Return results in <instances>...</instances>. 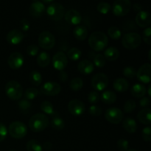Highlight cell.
Here are the masks:
<instances>
[{"label":"cell","mask_w":151,"mask_h":151,"mask_svg":"<svg viewBox=\"0 0 151 151\" xmlns=\"http://www.w3.org/2000/svg\"><path fill=\"white\" fill-rule=\"evenodd\" d=\"M9 151H16V150H9Z\"/></svg>","instance_id":"obj_59"},{"label":"cell","mask_w":151,"mask_h":151,"mask_svg":"<svg viewBox=\"0 0 151 151\" xmlns=\"http://www.w3.org/2000/svg\"><path fill=\"white\" fill-rule=\"evenodd\" d=\"M142 5L139 3H136V4H134V10H135L136 12H138L139 13V12H140L141 10H142Z\"/></svg>","instance_id":"obj_52"},{"label":"cell","mask_w":151,"mask_h":151,"mask_svg":"<svg viewBox=\"0 0 151 151\" xmlns=\"http://www.w3.org/2000/svg\"><path fill=\"white\" fill-rule=\"evenodd\" d=\"M83 80L80 78H75L71 80L69 83V87L72 91H78L83 88Z\"/></svg>","instance_id":"obj_32"},{"label":"cell","mask_w":151,"mask_h":151,"mask_svg":"<svg viewBox=\"0 0 151 151\" xmlns=\"http://www.w3.org/2000/svg\"><path fill=\"white\" fill-rule=\"evenodd\" d=\"M8 131L13 138L22 139L24 138L27 134V128L23 122L16 121L9 125Z\"/></svg>","instance_id":"obj_5"},{"label":"cell","mask_w":151,"mask_h":151,"mask_svg":"<svg viewBox=\"0 0 151 151\" xmlns=\"http://www.w3.org/2000/svg\"><path fill=\"white\" fill-rule=\"evenodd\" d=\"M104 58L106 60L114 61L117 60L119 56V51L117 48L114 47H108L104 52Z\"/></svg>","instance_id":"obj_24"},{"label":"cell","mask_w":151,"mask_h":151,"mask_svg":"<svg viewBox=\"0 0 151 151\" xmlns=\"http://www.w3.org/2000/svg\"><path fill=\"white\" fill-rule=\"evenodd\" d=\"M43 3H45V4H49V3H53V1L52 0H50V1H45V0H44V1H42Z\"/></svg>","instance_id":"obj_55"},{"label":"cell","mask_w":151,"mask_h":151,"mask_svg":"<svg viewBox=\"0 0 151 151\" xmlns=\"http://www.w3.org/2000/svg\"><path fill=\"white\" fill-rule=\"evenodd\" d=\"M94 64L88 60H83L78 63V69L83 75H89L94 71Z\"/></svg>","instance_id":"obj_20"},{"label":"cell","mask_w":151,"mask_h":151,"mask_svg":"<svg viewBox=\"0 0 151 151\" xmlns=\"http://www.w3.org/2000/svg\"><path fill=\"white\" fill-rule=\"evenodd\" d=\"M19 108L20 109L21 111H29V109H30L32 104H31L29 100H26V99H23V100H19Z\"/></svg>","instance_id":"obj_40"},{"label":"cell","mask_w":151,"mask_h":151,"mask_svg":"<svg viewBox=\"0 0 151 151\" xmlns=\"http://www.w3.org/2000/svg\"><path fill=\"white\" fill-rule=\"evenodd\" d=\"M111 8V4L107 2H104V1L100 2L97 6V9L98 12H100L102 14H107L110 11Z\"/></svg>","instance_id":"obj_38"},{"label":"cell","mask_w":151,"mask_h":151,"mask_svg":"<svg viewBox=\"0 0 151 151\" xmlns=\"http://www.w3.org/2000/svg\"><path fill=\"white\" fill-rule=\"evenodd\" d=\"M59 77H60V79L61 80V81H64V79H63V78L65 77L66 78H67V75H66V74L63 71H60V75H59Z\"/></svg>","instance_id":"obj_54"},{"label":"cell","mask_w":151,"mask_h":151,"mask_svg":"<svg viewBox=\"0 0 151 151\" xmlns=\"http://www.w3.org/2000/svg\"><path fill=\"white\" fill-rule=\"evenodd\" d=\"M64 18L66 22L72 25H78L81 23L82 16L78 10L71 9L67 10L64 14Z\"/></svg>","instance_id":"obj_16"},{"label":"cell","mask_w":151,"mask_h":151,"mask_svg":"<svg viewBox=\"0 0 151 151\" xmlns=\"http://www.w3.org/2000/svg\"><path fill=\"white\" fill-rule=\"evenodd\" d=\"M39 94V91L37 88H32V87H30V88L26 89L24 92V97L26 100H31L35 99L37 96Z\"/></svg>","instance_id":"obj_36"},{"label":"cell","mask_w":151,"mask_h":151,"mask_svg":"<svg viewBox=\"0 0 151 151\" xmlns=\"http://www.w3.org/2000/svg\"><path fill=\"white\" fill-rule=\"evenodd\" d=\"M108 35L112 38V39L117 40L119 39L122 35V32L117 27H111L108 30Z\"/></svg>","instance_id":"obj_37"},{"label":"cell","mask_w":151,"mask_h":151,"mask_svg":"<svg viewBox=\"0 0 151 151\" xmlns=\"http://www.w3.org/2000/svg\"><path fill=\"white\" fill-rule=\"evenodd\" d=\"M122 126L124 129L128 133H135L137 130V124L136 122L135 119H133L132 117H126L123 120L122 122Z\"/></svg>","instance_id":"obj_23"},{"label":"cell","mask_w":151,"mask_h":151,"mask_svg":"<svg viewBox=\"0 0 151 151\" xmlns=\"http://www.w3.org/2000/svg\"><path fill=\"white\" fill-rule=\"evenodd\" d=\"M39 47L35 44H31L27 48V53L30 56H35L38 54Z\"/></svg>","instance_id":"obj_46"},{"label":"cell","mask_w":151,"mask_h":151,"mask_svg":"<svg viewBox=\"0 0 151 151\" xmlns=\"http://www.w3.org/2000/svg\"><path fill=\"white\" fill-rule=\"evenodd\" d=\"M68 63V58L66 55L63 52H58L52 58V65L55 69L63 71L66 67Z\"/></svg>","instance_id":"obj_12"},{"label":"cell","mask_w":151,"mask_h":151,"mask_svg":"<svg viewBox=\"0 0 151 151\" xmlns=\"http://www.w3.org/2000/svg\"><path fill=\"white\" fill-rule=\"evenodd\" d=\"M51 126L54 129L58 130V131L62 130L64 128V121L61 119V117L59 116L57 112L53 115V117L51 120Z\"/></svg>","instance_id":"obj_29"},{"label":"cell","mask_w":151,"mask_h":151,"mask_svg":"<svg viewBox=\"0 0 151 151\" xmlns=\"http://www.w3.org/2000/svg\"><path fill=\"white\" fill-rule=\"evenodd\" d=\"M24 34L19 29H12L10 32L7 33V41L10 44H13V45H16V44H20L22 41V40L24 39Z\"/></svg>","instance_id":"obj_17"},{"label":"cell","mask_w":151,"mask_h":151,"mask_svg":"<svg viewBox=\"0 0 151 151\" xmlns=\"http://www.w3.org/2000/svg\"><path fill=\"white\" fill-rule=\"evenodd\" d=\"M90 47L94 51H102L106 48L109 44V38L104 32L95 31L90 35L88 38Z\"/></svg>","instance_id":"obj_1"},{"label":"cell","mask_w":151,"mask_h":151,"mask_svg":"<svg viewBox=\"0 0 151 151\" xmlns=\"http://www.w3.org/2000/svg\"><path fill=\"white\" fill-rule=\"evenodd\" d=\"M29 80L30 82L35 86H38L42 82V76L41 74L38 71L34 70L29 75Z\"/></svg>","instance_id":"obj_31"},{"label":"cell","mask_w":151,"mask_h":151,"mask_svg":"<svg viewBox=\"0 0 151 151\" xmlns=\"http://www.w3.org/2000/svg\"><path fill=\"white\" fill-rule=\"evenodd\" d=\"M46 10L45 5L42 1H33L29 6V13L34 17H40Z\"/></svg>","instance_id":"obj_19"},{"label":"cell","mask_w":151,"mask_h":151,"mask_svg":"<svg viewBox=\"0 0 151 151\" xmlns=\"http://www.w3.org/2000/svg\"><path fill=\"white\" fill-rule=\"evenodd\" d=\"M41 109L47 114L53 116L56 113V111H55L52 104L49 101H43L41 104Z\"/></svg>","instance_id":"obj_34"},{"label":"cell","mask_w":151,"mask_h":151,"mask_svg":"<svg viewBox=\"0 0 151 151\" xmlns=\"http://www.w3.org/2000/svg\"><path fill=\"white\" fill-rule=\"evenodd\" d=\"M136 102L133 100H129L124 105V111L127 114H130L134 111L136 109Z\"/></svg>","instance_id":"obj_39"},{"label":"cell","mask_w":151,"mask_h":151,"mask_svg":"<svg viewBox=\"0 0 151 151\" xmlns=\"http://www.w3.org/2000/svg\"><path fill=\"white\" fill-rule=\"evenodd\" d=\"M100 100V96L97 91H91L88 95V100L90 103H97Z\"/></svg>","instance_id":"obj_44"},{"label":"cell","mask_w":151,"mask_h":151,"mask_svg":"<svg viewBox=\"0 0 151 151\" xmlns=\"http://www.w3.org/2000/svg\"><path fill=\"white\" fill-rule=\"evenodd\" d=\"M131 94L137 98L144 97L146 94V88L144 85L141 83L134 84L131 88Z\"/></svg>","instance_id":"obj_26"},{"label":"cell","mask_w":151,"mask_h":151,"mask_svg":"<svg viewBox=\"0 0 151 151\" xmlns=\"http://www.w3.org/2000/svg\"><path fill=\"white\" fill-rule=\"evenodd\" d=\"M109 85V78L104 73H98L91 79V86L97 91H103Z\"/></svg>","instance_id":"obj_10"},{"label":"cell","mask_w":151,"mask_h":151,"mask_svg":"<svg viewBox=\"0 0 151 151\" xmlns=\"http://www.w3.org/2000/svg\"><path fill=\"white\" fill-rule=\"evenodd\" d=\"M137 29L135 24L132 21H128L125 22L123 25V30L124 31H132Z\"/></svg>","instance_id":"obj_48"},{"label":"cell","mask_w":151,"mask_h":151,"mask_svg":"<svg viewBox=\"0 0 151 151\" xmlns=\"http://www.w3.org/2000/svg\"><path fill=\"white\" fill-rule=\"evenodd\" d=\"M90 54L91 55V58H92L93 62L95 66H97V67H104L105 65H106V58H104V56L102 54H98V53H95L94 52H90Z\"/></svg>","instance_id":"obj_30"},{"label":"cell","mask_w":151,"mask_h":151,"mask_svg":"<svg viewBox=\"0 0 151 151\" xmlns=\"http://www.w3.org/2000/svg\"><path fill=\"white\" fill-rule=\"evenodd\" d=\"M137 118L141 123L150 125L151 122V110L148 108L142 109L137 114Z\"/></svg>","instance_id":"obj_21"},{"label":"cell","mask_w":151,"mask_h":151,"mask_svg":"<svg viewBox=\"0 0 151 151\" xmlns=\"http://www.w3.org/2000/svg\"><path fill=\"white\" fill-rule=\"evenodd\" d=\"M7 135V130L5 125L2 123H0V142L5 139Z\"/></svg>","instance_id":"obj_50"},{"label":"cell","mask_w":151,"mask_h":151,"mask_svg":"<svg viewBox=\"0 0 151 151\" xmlns=\"http://www.w3.org/2000/svg\"><path fill=\"white\" fill-rule=\"evenodd\" d=\"M6 94L13 100H18L23 95V88L21 84L16 81H10L7 83L4 88Z\"/></svg>","instance_id":"obj_3"},{"label":"cell","mask_w":151,"mask_h":151,"mask_svg":"<svg viewBox=\"0 0 151 151\" xmlns=\"http://www.w3.org/2000/svg\"><path fill=\"white\" fill-rule=\"evenodd\" d=\"M105 117L112 124H119L122 122L124 117V114L118 108H109L106 111Z\"/></svg>","instance_id":"obj_9"},{"label":"cell","mask_w":151,"mask_h":151,"mask_svg":"<svg viewBox=\"0 0 151 151\" xmlns=\"http://www.w3.org/2000/svg\"><path fill=\"white\" fill-rule=\"evenodd\" d=\"M38 44L44 50H51L55 44V38L49 31H43L38 36Z\"/></svg>","instance_id":"obj_8"},{"label":"cell","mask_w":151,"mask_h":151,"mask_svg":"<svg viewBox=\"0 0 151 151\" xmlns=\"http://www.w3.org/2000/svg\"><path fill=\"white\" fill-rule=\"evenodd\" d=\"M117 96L116 93L112 91H105L101 94V99L106 104H113L116 102Z\"/></svg>","instance_id":"obj_27"},{"label":"cell","mask_w":151,"mask_h":151,"mask_svg":"<svg viewBox=\"0 0 151 151\" xmlns=\"http://www.w3.org/2000/svg\"><path fill=\"white\" fill-rule=\"evenodd\" d=\"M142 42V37L137 32H131L125 34L122 37V44L128 50H134L139 47Z\"/></svg>","instance_id":"obj_4"},{"label":"cell","mask_w":151,"mask_h":151,"mask_svg":"<svg viewBox=\"0 0 151 151\" xmlns=\"http://www.w3.org/2000/svg\"><path fill=\"white\" fill-rule=\"evenodd\" d=\"M88 112L90 114L93 115V116H100L102 114V109L99 106L93 105V106H90L89 109H88Z\"/></svg>","instance_id":"obj_47"},{"label":"cell","mask_w":151,"mask_h":151,"mask_svg":"<svg viewBox=\"0 0 151 151\" xmlns=\"http://www.w3.org/2000/svg\"><path fill=\"white\" fill-rule=\"evenodd\" d=\"M27 151H42V146L35 139H31L27 143Z\"/></svg>","instance_id":"obj_35"},{"label":"cell","mask_w":151,"mask_h":151,"mask_svg":"<svg viewBox=\"0 0 151 151\" xmlns=\"http://www.w3.org/2000/svg\"><path fill=\"white\" fill-rule=\"evenodd\" d=\"M29 27H30V24L27 19H23L20 21V29L22 31H28Z\"/></svg>","instance_id":"obj_49"},{"label":"cell","mask_w":151,"mask_h":151,"mask_svg":"<svg viewBox=\"0 0 151 151\" xmlns=\"http://www.w3.org/2000/svg\"><path fill=\"white\" fill-rule=\"evenodd\" d=\"M44 147L46 150H50L52 148V143L49 141L45 142L44 143Z\"/></svg>","instance_id":"obj_53"},{"label":"cell","mask_w":151,"mask_h":151,"mask_svg":"<svg viewBox=\"0 0 151 151\" xmlns=\"http://www.w3.org/2000/svg\"><path fill=\"white\" fill-rule=\"evenodd\" d=\"M81 53L82 52L79 49L76 47H72L68 51L66 57L71 60H78L81 57Z\"/></svg>","instance_id":"obj_33"},{"label":"cell","mask_w":151,"mask_h":151,"mask_svg":"<svg viewBox=\"0 0 151 151\" xmlns=\"http://www.w3.org/2000/svg\"><path fill=\"white\" fill-rule=\"evenodd\" d=\"M127 151H138L137 150H134V149H131V150H128Z\"/></svg>","instance_id":"obj_58"},{"label":"cell","mask_w":151,"mask_h":151,"mask_svg":"<svg viewBox=\"0 0 151 151\" xmlns=\"http://www.w3.org/2000/svg\"><path fill=\"white\" fill-rule=\"evenodd\" d=\"M50 124V120L44 114L37 113L31 116L29 120V127L33 132H41L45 130Z\"/></svg>","instance_id":"obj_2"},{"label":"cell","mask_w":151,"mask_h":151,"mask_svg":"<svg viewBox=\"0 0 151 151\" xmlns=\"http://www.w3.org/2000/svg\"><path fill=\"white\" fill-rule=\"evenodd\" d=\"M50 56L47 52H41L37 57V63L41 67H46L50 63Z\"/></svg>","instance_id":"obj_28"},{"label":"cell","mask_w":151,"mask_h":151,"mask_svg":"<svg viewBox=\"0 0 151 151\" xmlns=\"http://www.w3.org/2000/svg\"><path fill=\"white\" fill-rule=\"evenodd\" d=\"M136 23L141 27H146L150 24V15L148 11L141 10L136 16Z\"/></svg>","instance_id":"obj_18"},{"label":"cell","mask_w":151,"mask_h":151,"mask_svg":"<svg viewBox=\"0 0 151 151\" xmlns=\"http://www.w3.org/2000/svg\"><path fill=\"white\" fill-rule=\"evenodd\" d=\"M143 40L148 45L151 44V27H148L143 31Z\"/></svg>","instance_id":"obj_43"},{"label":"cell","mask_w":151,"mask_h":151,"mask_svg":"<svg viewBox=\"0 0 151 151\" xmlns=\"http://www.w3.org/2000/svg\"><path fill=\"white\" fill-rule=\"evenodd\" d=\"M114 88L119 92H124L129 88V83L125 78H119L114 81Z\"/></svg>","instance_id":"obj_22"},{"label":"cell","mask_w":151,"mask_h":151,"mask_svg":"<svg viewBox=\"0 0 151 151\" xmlns=\"http://www.w3.org/2000/svg\"><path fill=\"white\" fill-rule=\"evenodd\" d=\"M151 66L150 63L143 64L137 72V79L143 83H150Z\"/></svg>","instance_id":"obj_13"},{"label":"cell","mask_w":151,"mask_h":151,"mask_svg":"<svg viewBox=\"0 0 151 151\" xmlns=\"http://www.w3.org/2000/svg\"><path fill=\"white\" fill-rule=\"evenodd\" d=\"M117 147L120 151H127L129 147V142L125 139H120L117 141Z\"/></svg>","instance_id":"obj_42"},{"label":"cell","mask_w":151,"mask_h":151,"mask_svg":"<svg viewBox=\"0 0 151 151\" xmlns=\"http://www.w3.org/2000/svg\"><path fill=\"white\" fill-rule=\"evenodd\" d=\"M123 75L128 78H133L137 75V70L134 67L127 66L123 69Z\"/></svg>","instance_id":"obj_41"},{"label":"cell","mask_w":151,"mask_h":151,"mask_svg":"<svg viewBox=\"0 0 151 151\" xmlns=\"http://www.w3.org/2000/svg\"><path fill=\"white\" fill-rule=\"evenodd\" d=\"M148 95H149V97H150L151 96V92H150V89H151V86L150 85H149V86H148Z\"/></svg>","instance_id":"obj_56"},{"label":"cell","mask_w":151,"mask_h":151,"mask_svg":"<svg viewBox=\"0 0 151 151\" xmlns=\"http://www.w3.org/2000/svg\"><path fill=\"white\" fill-rule=\"evenodd\" d=\"M131 2L129 0H116L112 5V11L116 16H124L129 13Z\"/></svg>","instance_id":"obj_7"},{"label":"cell","mask_w":151,"mask_h":151,"mask_svg":"<svg viewBox=\"0 0 151 151\" xmlns=\"http://www.w3.org/2000/svg\"><path fill=\"white\" fill-rule=\"evenodd\" d=\"M150 52H151V50H149V52H148V57H149V60H151V58H150Z\"/></svg>","instance_id":"obj_57"},{"label":"cell","mask_w":151,"mask_h":151,"mask_svg":"<svg viewBox=\"0 0 151 151\" xmlns=\"http://www.w3.org/2000/svg\"><path fill=\"white\" fill-rule=\"evenodd\" d=\"M9 66L13 69H18L22 66L24 63V57L20 52H13L7 59Z\"/></svg>","instance_id":"obj_15"},{"label":"cell","mask_w":151,"mask_h":151,"mask_svg":"<svg viewBox=\"0 0 151 151\" xmlns=\"http://www.w3.org/2000/svg\"><path fill=\"white\" fill-rule=\"evenodd\" d=\"M47 13L49 17L54 21H59L62 19L65 14V9L61 4L53 2L48 5L47 8Z\"/></svg>","instance_id":"obj_6"},{"label":"cell","mask_w":151,"mask_h":151,"mask_svg":"<svg viewBox=\"0 0 151 151\" xmlns=\"http://www.w3.org/2000/svg\"><path fill=\"white\" fill-rule=\"evenodd\" d=\"M143 139L145 142H150L151 140V128L150 127H145L143 128L142 132Z\"/></svg>","instance_id":"obj_45"},{"label":"cell","mask_w":151,"mask_h":151,"mask_svg":"<svg viewBox=\"0 0 151 151\" xmlns=\"http://www.w3.org/2000/svg\"><path fill=\"white\" fill-rule=\"evenodd\" d=\"M60 86L54 81H49L45 83L41 87V90L43 94L48 96L58 95L60 92Z\"/></svg>","instance_id":"obj_14"},{"label":"cell","mask_w":151,"mask_h":151,"mask_svg":"<svg viewBox=\"0 0 151 151\" xmlns=\"http://www.w3.org/2000/svg\"><path fill=\"white\" fill-rule=\"evenodd\" d=\"M68 110L74 116H81L86 110L85 104L78 99L71 100L68 104Z\"/></svg>","instance_id":"obj_11"},{"label":"cell","mask_w":151,"mask_h":151,"mask_svg":"<svg viewBox=\"0 0 151 151\" xmlns=\"http://www.w3.org/2000/svg\"><path fill=\"white\" fill-rule=\"evenodd\" d=\"M150 98H149V97H142L141 100H140L139 106H140V107L145 108V109H146V108H147V106L150 105Z\"/></svg>","instance_id":"obj_51"},{"label":"cell","mask_w":151,"mask_h":151,"mask_svg":"<svg viewBox=\"0 0 151 151\" xmlns=\"http://www.w3.org/2000/svg\"><path fill=\"white\" fill-rule=\"evenodd\" d=\"M74 36L79 41H83L86 38L88 35V30L85 26L83 25H78L73 30Z\"/></svg>","instance_id":"obj_25"}]
</instances>
